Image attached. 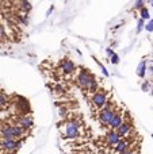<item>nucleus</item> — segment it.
I'll return each mask as SVG.
<instances>
[{
	"label": "nucleus",
	"mask_w": 153,
	"mask_h": 154,
	"mask_svg": "<svg viewBox=\"0 0 153 154\" xmlns=\"http://www.w3.org/2000/svg\"><path fill=\"white\" fill-rule=\"evenodd\" d=\"M77 81H79L80 87L87 88L88 91H95V88H96V81H95L94 76H91L87 70H81L80 72L79 77H77Z\"/></svg>",
	"instance_id": "nucleus-1"
},
{
	"label": "nucleus",
	"mask_w": 153,
	"mask_h": 154,
	"mask_svg": "<svg viewBox=\"0 0 153 154\" xmlns=\"http://www.w3.org/2000/svg\"><path fill=\"white\" fill-rule=\"evenodd\" d=\"M115 115H117L115 110H112L111 105L107 103V104H106L104 107L99 111V122L102 124H108L110 122H111V119L114 118Z\"/></svg>",
	"instance_id": "nucleus-2"
},
{
	"label": "nucleus",
	"mask_w": 153,
	"mask_h": 154,
	"mask_svg": "<svg viewBox=\"0 0 153 154\" xmlns=\"http://www.w3.org/2000/svg\"><path fill=\"white\" fill-rule=\"evenodd\" d=\"M65 136L66 138H71V139L80 136V123L77 120H71V122L66 123Z\"/></svg>",
	"instance_id": "nucleus-3"
},
{
	"label": "nucleus",
	"mask_w": 153,
	"mask_h": 154,
	"mask_svg": "<svg viewBox=\"0 0 153 154\" xmlns=\"http://www.w3.org/2000/svg\"><path fill=\"white\" fill-rule=\"evenodd\" d=\"M91 101L94 103L95 107H98V108H103L106 104H107V97H106L104 92H100V91H99V92H95L94 95H92Z\"/></svg>",
	"instance_id": "nucleus-4"
},
{
	"label": "nucleus",
	"mask_w": 153,
	"mask_h": 154,
	"mask_svg": "<svg viewBox=\"0 0 153 154\" xmlns=\"http://www.w3.org/2000/svg\"><path fill=\"white\" fill-rule=\"evenodd\" d=\"M104 141H106V143H107L108 146H115V145L121 141V136H119V134H118L117 131L112 130V131H108V133L106 134Z\"/></svg>",
	"instance_id": "nucleus-5"
},
{
	"label": "nucleus",
	"mask_w": 153,
	"mask_h": 154,
	"mask_svg": "<svg viewBox=\"0 0 153 154\" xmlns=\"http://www.w3.org/2000/svg\"><path fill=\"white\" fill-rule=\"evenodd\" d=\"M19 142H16L15 139H1V149L5 152H14L18 147Z\"/></svg>",
	"instance_id": "nucleus-6"
},
{
	"label": "nucleus",
	"mask_w": 153,
	"mask_h": 154,
	"mask_svg": "<svg viewBox=\"0 0 153 154\" xmlns=\"http://www.w3.org/2000/svg\"><path fill=\"white\" fill-rule=\"evenodd\" d=\"M130 142L128 141V139H121L119 142H118L117 145L114 146V149H112V152L117 153V154H121L123 152H126V150H129V146H130Z\"/></svg>",
	"instance_id": "nucleus-7"
},
{
	"label": "nucleus",
	"mask_w": 153,
	"mask_h": 154,
	"mask_svg": "<svg viewBox=\"0 0 153 154\" xmlns=\"http://www.w3.org/2000/svg\"><path fill=\"white\" fill-rule=\"evenodd\" d=\"M60 66H61L62 72L64 73H72L75 69V65L72 61H69V59H62L61 64H60Z\"/></svg>",
	"instance_id": "nucleus-8"
},
{
	"label": "nucleus",
	"mask_w": 153,
	"mask_h": 154,
	"mask_svg": "<svg viewBox=\"0 0 153 154\" xmlns=\"http://www.w3.org/2000/svg\"><path fill=\"white\" fill-rule=\"evenodd\" d=\"M122 123H123V120H122V116H121L119 114H117V115H115L114 118L111 119V122L108 123V126H110V128H112V130H117V128L119 127Z\"/></svg>",
	"instance_id": "nucleus-9"
},
{
	"label": "nucleus",
	"mask_w": 153,
	"mask_h": 154,
	"mask_svg": "<svg viewBox=\"0 0 153 154\" xmlns=\"http://www.w3.org/2000/svg\"><path fill=\"white\" fill-rule=\"evenodd\" d=\"M115 131L119 134V136H125V135H128V134L130 133V124L126 123V122H123V123L121 124V126L118 127Z\"/></svg>",
	"instance_id": "nucleus-10"
},
{
	"label": "nucleus",
	"mask_w": 153,
	"mask_h": 154,
	"mask_svg": "<svg viewBox=\"0 0 153 154\" xmlns=\"http://www.w3.org/2000/svg\"><path fill=\"white\" fill-rule=\"evenodd\" d=\"M18 126H21L22 128H25V130H27V128H30V127H33L34 124H33V120L31 119H28V118H21L18 120Z\"/></svg>",
	"instance_id": "nucleus-11"
},
{
	"label": "nucleus",
	"mask_w": 153,
	"mask_h": 154,
	"mask_svg": "<svg viewBox=\"0 0 153 154\" xmlns=\"http://www.w3.org/2000/svg\"><path fill=\"white\" fill-rule=\"evenodd\" d=\"M145 66H146L145 62L141 61L140 65H138V68H137V75H138V77H141V78L145 77Z\"/></svg>",
	"instance_id": "nucleus-12"
},
{
	"label": "nucleus",
	"mask_w": 153,
	"mask_h": 154,
	"mask_svg": "<svg viewBox=\"0 0 153 154\" xmlns=\"http://www.w3.org/2000/svg\"><path fill=\"white\" fill-rule=\"evenodd\" d=\"M21 8L25 12H28V11L31 10V5H30V3L27 1V0H21Z\"/></svg>",
	"instance_id": "nucleus-13"
},
{
	"label": "nucleus",
	"mask_w": 153,
	"mask_h": 154,
	"mask_svg": "<svg viewBox=\"0 0 153 154\" xmlns=\"http://www.w3.org/2000/svg\"><path fill=\"white\" fill-rule=\"evenodd\" d=\"M141 18L145 20V19H149V11L146 8H141Z\"/></svg>",
	"instance_id": "nucleus-14"
},
{
	"label": "nucleus",
	"mask_w": 153,
	"mask_h": 154,
	"mask_svg": "<svg viewBox=\"0 0 153 154\" xmlns=\"http://www.w3.org/2000/svg\"><path fill=\"white\" fill-rule=\"evenodd\" d=\"M111 62H112L114 65H117L118 62H119V58H118V54H117V53H114V54L111 56Z\"/></svg>",
	"instance_id": "nucleus-15"
},
{
	"label": "nucleus",
	"mask_w": 153,
	"mask_h": 154,
	"mask_svg": "<svg viewBox=\"0 0 153 154\" xmlns=\"http://www.w3.org/2000/svg\"><path fill=\"white\" fill-rule=\"evenodd\" d=\"M145 28H146V31L152 33V31H153V19H152V20H149V23L145 26Z\"/></svg>",
	"instance_id": "nucleus-16"
},
{
	"label": "nucleus",
	"mask_w": 153,
	"mask_h": 154,
	"mask_svg": "<svg viewBox=\"0 0 153 154\" xmlns=\"http://www.w3.org/2000/svg\"><path fill=\"white\" fill-rule=\"evenodd\" d=\"M142 27H144V19L141 18V19H138V26H137V31H138V33L142 30Z\"/></svg>",
	"instance_id": "nucleus-17"
},
{
	"label": "nucleus",
	"mask_w": 153,
	"mask_h": 154,
	"mask_svg": "<svg viewBox=\"0 0 153 154\" xmlns=\"http://www.w3.org/2000/svg\"><path fill=\"white\" fill-rule=\"evenodd\" d=\"M96 62H98V64H99V66H100V69H102V72H103V75H104V76H108V72H107V70H106V68H104V66H103V65H102V64H100V62H99V61H98V59H96Z\"/></svg>",
	"instance_id": "nucleus-18"
},
{
	"label": "nucleus",
	"mask_w": 153,
	"mask_h": 154,
	"mask_svg": "<svg viewBox=\"0 0 153 154\" xmlns=\"http://www.w3.org/2000/svg\"><path fill=\"white\" fill-rule=\"evenodd\" d=\"M142 1H144V0H137V3H135V8L142 7Z\"/></svg>",
	"instance_id": "nucleus-19"
},
{
	"label": "nucleus",
	"mask_w": 153,
	"mask_h": 154,
	"mask_svg": "<svg viewBox=\"0 0 153 154\" xmlns=\"http://www.w3.org/2000/svg\"><path fill=\"white\" fill-rule=\"evenodd\" d=\"M148 88H149L148 82H146V84H144V85H142V89H144V91H148Z\"/></svg>",
	"instance_id": "nucleus-20"
},
{
	"label": "nucleus",
	"mask_w": 153,
	"mask_h": 154,
	"mask_svg": "<svg viewBox=\"0 0 153 154\" xmlns=\"http://www.w3.org/2000/svg\"><path fill=\"white\" fill-rule=\"evenodd\" d=\"M106 51H107V54H108V56H112V54H114V51H112L111 49H107Z\"/></svg>",
	"instance_id": "nucleus-21"
},
{
	"label": "nucleus",
	"mask_w": 153,
	"mask_h": 154,
	"mask_svg": "<svg viewBox=\"0 0 153 154\" xmlns=\"http://www.w3.org/2000/svg\"><path fill=\"white\" fill-rule=\"evenodd\" d=\"M121 154H134L131 152V150H126V152H123V153H121Z\"/></svg>",
	"instance_id": "nucleus-22"
},
{
	"label": "nucleus",
	"mask_w": 153,
	"mask_h": 154,
	"mask_svg": "<svg viewBox=\"0 0 153 154\" xmlns=\"http://www.w3.org/2000/svg\"><path fill=\"white\" fill-rule=\"evenodd\" d=\"M51 11H53V7H51V8H50V10H49V11H48V12H46V15H48V16H49V14H50V12H51Z\"/></svg>",
	"instance_id": "nucleus-23"
},
{
	"label": "nucleus",
	"mask_w": 153,
	"mask_h": 154,
	"mask_svg": "<svg viewBox=\"0 0 153 154\" xmlns=\"http://www.w3.org/2000/svg\"><path fill=\"white\" fill-rule=\"evenodd\" d=\"M149 70H151V73L153 75V66H151V68H149Z\"/></svg>",
	"instance_id": "nucleus-24"
},
{
	"label": "nucleus",
	"mask_w": 153,
	"mask_h": 154,
	"mask_svg": "<svg viewBox=\"0 0 153 154\" xmlns=\"http://www.w3.org/2000/svg\"><path fill=\"white\" fill-rule=\"evenodd\" d=\"M152 7H153V1H152Z\"/></svg>",
	"instance_id": "nucleus-25"
},
{
	"label": "nucleus",
	"mask_w": 153,
	"mask_h": 154,
	"mask_svg": "<svg viewBox=\"0 0 153 154\" xmlns=\"http://www.w3.org/2000/svg\"><path fill=\"white\" fill-rule=\"evenodd\" d=\"M134 154H140V153H134Z\"/></svg>",
	"instance_id": "nucleus-26"
},
{
	"label": "nucleus",
	"mask_w": 153,
	"mask_h": 154,
	"mask_svg": "<svg viewBox=\"0 0 153 154\" xmlns=\"http://www.w3.org/2000/svg\"><path fill=\"white\" fill-rule=\"evenodd\" d=\"M151 1H153V0H151Z\"/></svg>",
	"instance_id": "nucleus-27"
}]
</instances>
